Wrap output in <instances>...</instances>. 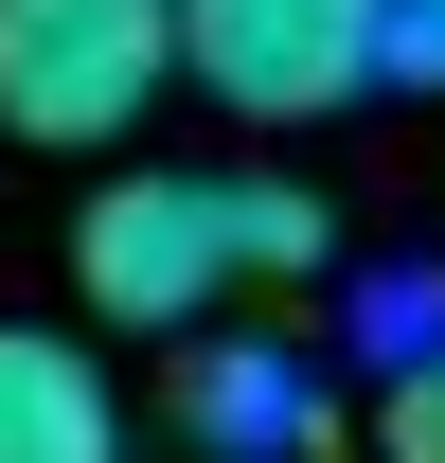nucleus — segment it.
Returning a JSON list of instances; mask_svg holds the SVG:
<instances>
[{
  "label": "nucleus",
  "instance_id": "1",
  "mask_svg": "<svg viewBox=\"0 0 445 463\" xmlns=\"http://www.w3.org/2000/svg\"><path fill=\"white\" fill-rule=\"evenodd\" d=\"M71 286H90V321L214 339L250 286H321V196L303 178H232V161H125L71 214Z\"/></svg>",
  "mask_w": 445,
  "mask_h": 463
},
{
  "label": "nucleus",
  "instance_id": "2",
  "mask_svg": "<svg viewBox=\"0 0 445 463\" xmlns=\"http://www.w3.org/2000/svg\"><path fill=\"white\" fill-rule=\"evenodd\" d=\"M161 90H178L161 0H0V125H18V143L108 161Z\"/></svg>",
  "mask_w": 445,
  "mask_h": 463
},
{
  "label": "nucleus",
  "instance_id": "3",
  "mask_svg": "<svg viewBox=\"0 0 445 463\" xmlns=\"http://www.w3.org/2000/svg\"><path fill=\"white\" fill-rule=\"evenodd\" d=\"M161 36H178V71H196L232 125H338L374 90L392 0H161Z\"/></svg>",
  "mask_w": 445,
  "mask_h": 463
},
{
  "label": "nucleus",
  "instance_id": "4",
  "mask_svg": "<svg viewBox=\"0 0 445 463\" xmlns=\"http://www.w3.org/2000/svg\"><path fill=\"white\" fill-rule=\"evenodd\" d=\"M0 463H125V392L90 339L0 321Z\"/></svg>",
  "mask_w": 445,
  "mask_h": 463
},
{
  "label": "nucleus",
  "instance_id": "5",
  "mask_svg": "<svg viewBox=\"0 0 445 463\" xmlns=\"http://www.w3.org/2000/svg\"><path fill=\"white\" fill-rule=\"evenodd\" d=\"M374 446L392 463H445V356H410V374L374 392Z\"/></svg>",
  "mask_w": 445,
  "mask_h": 463
}]
</instances>
